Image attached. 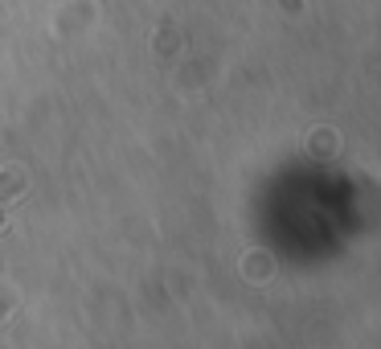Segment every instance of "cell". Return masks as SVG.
Wrapping results in <instances>:
<instances>
[{
    "label": "cell",
    "instance_id": "obj_2",
    "mask_svg": "<svg viewBox=\"0 0 381 349\" xmlns=\"http://www.w3.org/2000/svg\"><path fill=\"white\" fill-rule=\"evenodd\" d=\"M0 226H4V214H0Z\"/></svg>",
    "mask_w": 381,
    "mask_h": 349
},
{
    "label": "cell",
    "instance_id": "obj_1",
    "mask_svg": "<svg viewBox=\"0 0 381 349\" xmlns=\"http://www.w3.org/2000/svg\"><path fill=\"white\" fill-rule=\"evenodd\" d=\"M21 193H25V173L21 169H4L0 173V202H12Z\"/></svg>",
    "mask_w": 381,
    "mask_h": 349
}]
</instances>
